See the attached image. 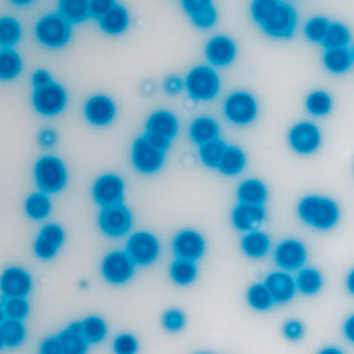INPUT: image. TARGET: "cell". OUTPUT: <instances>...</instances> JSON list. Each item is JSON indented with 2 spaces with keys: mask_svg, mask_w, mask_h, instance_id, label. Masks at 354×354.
I'll return each mask as SVG.
<instances>
[{
  "mask_svg": "<svg viewBox=\"0 0 354 354\" xmlns=\"http://www.w3.org/2000/svg\"><path fill=\"white\" fill-rule=\"evenodd\" d=\"M295 282H297V290H299L303 295L311 297V295L321 292L324 285V277L317 269L301 268L298 272V277L295 279Z\"/></svg>",
  "mask_w": 354,
  "mask_h": 354,
  "instance_id": "cell-33",
  "label": "cell"
},
{
  "mask_svg": "<svg viewBox=\"0 0 354 354\" xmlns=\"http://www.w3.org/2000/svg\"><path fill=\"white\" fill-rule=\"evenodd\" d=\"M190 19L198 29H209L214 26L216 21H218V12H216V8L213 5V7L201 10V12H198V13L190 15Z\"/></svg>",
  "mask_w": 354,
  "mask_h": 354,
  "instance_id": "cell-45",
  "label": "cell"
},
{
  "mask_svg": "<svg viewBox=\"0 0 354 354\" xmlns=\"http://www.w3.org/2000/svg\"><path fill=\"white\" fill-rule=\"evenodd\" d=\"M24 338H26V328L23 326V321L3 317L2 326H0L2 348H17L24 342Z\"/></svg>",
  "mask_w": 354,
  "mask_h": 354,
  "instance_id": "cell-29",
  "label": "cell"
},
{
  "mask_svg": "<svg viewBox=\"0 0 354 354\" xmlns=\"http://www.w3.org/2000/svg\"><path fill=\"white\" fill-rule=\"evenodd\" d=\"M266 219L264 206L239 203L232 211V224L240 232H252L257 230Z\"/></svg>",
  "mask_w": 354,
  "mask_h": 354,
  "instance_id": "cell-19",
  "label": "cell"
},
{
  "mask_svg": "<svg viewBox=\"0 0 354 354\" xmlns=\"http://www.w3.org/2000/svg\"><path fill=\"white\" fill-rule=\"evenodd\" d=\"M346 288H348V292L354 295V269L350 274H348V277H346Z\"/></svg>",
  "mask_w": 354,
  "mask_h": 354,
  "instance_id": "cell-58",
  "label": "cell"
},
{
  "mask_svg": "<svg viewBox=\"0 0 354 354\" xmlns=\"http://www.w3.org/2000/svg\"><path fill=\"white\" fill-rule=\"evenodd\" d=\"M328 26H330V21L326 17H314L308 19L306 24H304V36L309 42L314 44H322L324 37L328 31Z\"/></svg>",
  "mask_w": 354,
  "mask_h": 354,
  "instance_id": "cell-42",
  "label": "cell"
},
{
  "mask_svg": "<svg viewBox=\"0 0 354 354\" xmlns=\"http://www.w3.org/2000/svg\"><path fill=\"white\" fill-rule=\"evenodd\" d=\"M161 324L168 332H180L182 328L185 327L187 324V317L185 314L180 311V309H168L161 317Z\"/></svg>",
  "mask_w": 354,
  "mask_h": 354,
  "instance_id": "cell-44",
  "label": "cell"
},
{
  "mask_svg": "<svg viewBox=\"0 0 354 354\" xmlns=\"http://www.w3.org/2000/svg\"><path fill=\"white\" fill-rule=\"evenodd\" d=\"M225 149H227V144H225L221 137H218V139H214V140L206 142V144H203V145H200L198 155H200L201 163H203L206 168H209V169H218L221 160H223Z\"/></svg>",
  "mask_w": 354,
  "mask_h": 354,
  "instance_id": "cell-31",
  "label": "cell"
},
{
  "mask_svg": "<svg viewBox=\"0 0 354 354\" xmlns=\"http://www.w3.org/2000/svg\"><path fill=\"white\" fill-rule=\"evenodd\" d=\"M58 250H60L58 245L48 242V240L39 237V235L36 242H34V253H36V257L41 259H52L58 253Z\"/></svg>",
  "mask_w": 354,
  "mask_h": 354,
  "instance_id": "cell-47",
  "label": "cell"
},
{
  "mask_svg": "<svg viewBox=\"0 0 354 354\" xmlns=\"http://www.w3.org/2000/svg\"><path fill=\"white\" fill-rule=\"evenodd\" d=\"M297 12L292 5L280 2L272 15L261 24V29L269 37L274 39H290L297 29Z\"/></svg>",
  "mask_w": 354,
  "mask_h": 354,
  "instance_id": "cell-8",
  "label": "cell"
},
{
  "mask_svg": "<svg viewBox=\"0 0 354 354\" xmlns=\"http://www.w3.org/2000/svg\"><path fill=\"white\" fill-rule=\"evenodd\" d=\"M245 166H247V155L243 153V150L239 147L227 145L218 171L224 176H237L245 169Z\"/></svg>",
  "mask_w": 354,
  "mask_h": 354,
  "instance_id": "cell-27",
  "label": "cell"
},
{
  "mask_svg": "<svg viewBox=\"0 0 354 354\" xmlns=\"http://www.w3.org/2000/svg\"><path fill=\"white\" fill-rule=\"evenodd\" d=\"M92 196L100 208L122 203V200H124V180L116 174L100 176L93 182Z\"/></svg>",
  "mask_w": 354,
  "mask_h": 354,
  "instance_id": "cell-13",
  "label": "cell"
},
{
  "mask_svg": "<svg viewBox=\"0 0 354 354\" xmlns=\"http://www.w3.org/2000/svg\"><path fill=\"white\" fill-rule=\"evenodd\" d=\"M37 42L47 48H62L71 41L73 23L60 13H48L36 23L34 28Z\"/></svg>",
  "mask_w": 354,
  "mask_h": 354,
  "instance_id": "cell-4",
  "label": "cell"
},
{
  "mask_svg": "<svg viewBox=\"0 0 354 354\" xmlns=\"http://www.w3.org/2000/svg\"><path fill=\"white\" fill-rule=\"evenodd\" d=\"M116 0H88V7H91V18L100 19L103 15H106L113 7H116Z\"/></svg>",
  "mask_w": 354,
  "mask_h": 354,
  "instance_id": "cell-49",
  "label": "cell"
},
{
  "mask_svg": "<svg viewBox=\"0 0 354 354\" xmlns=\"http://www.w3.org/2000/svg\"><path fill=\"white\" fill-rule=\"evenodd\" d=\"M283 335L288 340L297 342L304 335V327L303 324L297 321V319H292V321H287L283 326Z\"/></svg>",
  "mask_w": 354,
  "mask_h": 354,
  "instance_id": "cell-50",
  "label": "cell"
},
{
  "mask_svg": "<svg viewBox=\"0 0 354 354\" xmlns=\"http://www.w3.org/2000/svg\"><path fill=\"white\" fill-rule=\"evenodd\" d=\"M23 70V60L12 47H2L0 50V77L2 81H13Z\"/></svg>",
  "mask_w": 354,
  "mask_h": 354,
  "instance_id": "cell-30",
  "label": "cell"
},
{
  "mask_svg": "<svg viewBox=\"0 0 354 354\" xmlns=\"http://www.w3.org/2000/svg\"><path fill=\"white\" fill-rule=\"evenodd\" d=\"M219 132H221V127L218 124V121L208 116L196 118V120L192 121V124L189 127L190 140L194 142L196 147L203 145L209 140L218 139Z\"/></svg>",
  "mask_w": 354,
  "mask_h": 354,
  "instance_id": "cell-23",
  "label": "cell"
},
{
  "mask_svg": "<svg viewBox=\"0 0 354 354\" xmlns=\"http://www.w3.org/2000/svg\"><path fill=\"white\" fill-rule=\"evenodd\" d=\"M3 297H29L32 290V277L21 268H8L0 280Z\"/></svg>",
  "mask_w": 354,
  "mask_h": 354,
  "instance_id": "cell-18",
  "label": "cell"
},
{
  "mask_svg": "<svg viewBox=\"0 0 354 354\" xmlns=\"http://www.w3.org/2000/svg\"><path fill=\"white\" fill-rule=\"evenodd\" d=\"M180 3L184 12L189 15V17L194 13L201 12V10L213 7V0H180Z\"/></svg>",
  "mask_w": 354,
  "mask_h": 354,
  "instance_id": "cell-51",
  "label": "cell"
},
{
  "mask_svg": "<svg viewBox=\"0 0 354 354\" xmlns=\"http://www.w3.org/2000/svg\"><path fill=\"white\" fill-rule=\"evenodd\" d=\"M82 328H84V338L88 342V345H97L106 338L108 328L106 322L102 317L91 316L82 321Z\"/></svg>",
  "mask_w": 354,
  "mask_h": 354,
  "instance_id": "cell-40",
  "label": "cell"
},
{
  "mask_svg": "<svg viewBox=\"0 0 354 354\" xmlns=\"http://www.w3.org/2000/svg\"><path fill=\"white\" fill-rule=\"evenodd\" d=\"M288 144L298 155H313L322 144V134L313 122H298L288 132Z\"/></svg>",
  "mask_w": 354,
  "mask_h": 354,
  "instance_id": "cell-10",
  "label": "cell"
},
{
  "mask_svg": "<svg viewBox=\"0 0 354 354\" xmlns=\"http://www.w3.org/2000/svg\"><path fill=\"white\" fill-rule=\"evenodd\" d=\"M353 65V55L348 47L328 48L324 53V66L332 75H343V73L350 71Z\"/></svg>",
  "mask_w": 354,
  "mask_h": 354,
  "instance_id": "cell-26",
  "label": "cell"
},
{
  "mask_svg": "<svg viewBox=\"0 0 354 354\" xmlns=\"http://www.w3.org/2000/svg\"><path fill=\"white\" fill-rule=\"evenodd\" d=\"M242 252L252 259H261L270 250V239L266 232L259 230H252L247 232L242 239Z\"/></svg>",
  "mask_w": 354,
  "mask_h": 354,
  "instance_id": "cell-25",
  "label": "cell"
},
{
  "mask_svg": "<svg viewBox=\"0 0 354 354\" xmlns=\"http://www.w3.org/2000/svg\"><path fill=\"white\" fill-rule=\"evenodd\" d=\"M113 350L118 354H134L139 350V343H137L136 337L131 333H122L118 335L113 342Z\"/></svg>",
  "mask_w": 354,
  "mask_h": 354,
  "instance_id": "cell-46",
  "label": "cell"
},
{
  "mask_svg": "<svg viewBox=\"0 0 354 354\" xmlns=\"http://www.w3.org/2000/svg\"><path fill=\"white\" fill-rule=\"evenodd\" d=\"M23 29L19 21L15 18L3 17L0 19V42H2V47H12L17 46V44L21 41Z\"/></svg>",
  "mask_w": 354,
  "mask_h": 354,
  "instance_id": "cell-39",
  "label": "cell"
},
{
  "mask_svg": "<svg viewBox=\"0 0 354 354\" xmlns=\"http://www.w3.org/2000/svg\"><path fill=\"white\" fill-rule=\"evenodd\" d=\"M332 97L326 91H314L306 98V111L309 115L322 118L332 111Z\"/></svg>",
  "mask_w": 354,
  "mask_h": 354,
  "instance_id": "cell-37",
  "label": "cell"
},
{
  "mask_svg": "<svg viewBox=\"0 0 354 354\" xmlns=\"http://www.w3.org/2000/svg\"><path fill=\"white\" fill-rule=\"evenodd\" d=\"M239 203L264 206L268 200V187L259 179H247L237 189Z\"/></svg>",
  "mask_w": 354,
  "mask_h": 354,
  "instance_id": "cell-24",
  "label": "cell"
},
{
  "mask_svg": "<svg viewBox=\"0 0 354 354\" xmlns=\"http://www.w3.org/2000/svg\"><path fill=\"white\" fill-rule=\"evenodd\" d=\"M34 0H12V3L18 5V7H26V5H31Z\"/></svg>",
  "mask_w": 354,
  "mask_h": 354,
  "instance_id": "cell-59",
  "label": "cell"
},
{
  "mask_svg": "<svg viewBox=\"0 0 354 354\" xmlns=\"http://www.w3.org/2000/svg\"><path fill=\"white\" fill-rule=\"evenodd\" d=\"M169 275L174 280V283L185 287V285L195 282L196 275H198V269H196L195 261L176 258V261L169 268Z\"/></svg>",
  "mask_w": 354,
  "mask_h": 354,
  "instance_id": "cell-34",
  "label": "cell"
},
{
  "mask_svg": "<svg viewBox=\"0 0 354 354\" xmlns=\"http://www.w3.org/2000/svg\"><path fill=\"white\" fill-rule=\"evenodd\" d=\"M224 116L235 126H248L257 120L259 106L254 95L245 91L232 92L224 102Z\"/></svg>",
  "mask_w": 354,
  "mask_h": 354,
  "instance_id": "cell-5",
  "label": "cell"
},
{
  "mask_svg": "<svg viewBox=\"0 0 354 354\" xmlns=\"http://www.w3.org/2000/svg\"><path fill=\"white\" fill-rule=\"evenodd\" d=\"M206 243L203 235L196 230H180L173 239V253L176 258L198 261L205 254Z\"/></svg>",
  "mask_w": 354,
  "mask_h": 354,
  "instance_id": "cell-15",
  "label": "cell"
},
{
  "mask_svg": "<svg viewBox=\"0 0 354 354\" xmlns=\"http://www.w3.org/2000/svg\"><path fill=\"white\" fill-rule=\"evenodd\" d=\"M282 0H253L252 2V18L257 21L259 26L268 19L277 5Z\"/></svg>",
  "mask_w": 354,
  "mask_h": 354,
  "instance_id": "cell-43",
  "label": "cell"
},
{
  "mask_svg": "<svg viewBox=\"0 0 354 354\" xmlns=\"http://www.w3.org/2000/svg\"><path fill=\"white\" fill-rule=\"evenodd\" d=\"M248 304L257 311H268L275 304L272 293L269 292L268 285L263 283H253L247 292Z\"/></svg>",
  "mask_w": 354,
  "mask_h": 354,
  "instance_id": "cell-35",
  "label": "cell"
},
{
  "mask_svg": "<svg viewBox=\"0 0 354 354\" xmlns=\"http://www.w3.org/2000/svg\"><path fill=\"white\" fill-rule=\"evenodd\" d=\"M126 252L137 266H150L160 257V240L150 232L132 234L126 243Z\"/></svg>",
  "mask_w": 354,
  "mask_h": 354,
  "instance_id": "cell-9",
  "label": "cell"
},
{
  "mask_svg": "<svg viewBox=\"0 0 354 354\" xmlns=\"http://www.w3.org/2000/svg\"><path fill=\"white\" fill-rule=\"evenodd\" d=\"M343 332H345V337L348 342H351L354 345V316L348 317L345 326H343Z\"/></svg>",
  "mask_w": 354,
  "mask_h": 354,
  "instance_id": "cell-57",
  "label": "cell"
},
{
  "mask_svg": "<svg viewBox=\"0 0 354 354\" xmlns=\"http://www.w3.org/2000/svg\"><path fill=\"white\" fill-rule=\"evenodd\" d=\"M97 23L98 28L105 34H108V36H121L129 28L131 18L127 10L122 5H116L106 15H103Z\"/></svg>",
  "mask_w": 354,
  "mask_h": 354,
  "instance_id": "cell-22",
  "label": "cell"
},
{
  "mask_svg": "<svg viewBox=\"0 0 354 354\" xmlns=\"http://www.w3.org/2000/svg\"><path fill=\"white\" fill-rule=\"evenodd\" d=\"M136 263L127 252H111L102 261V275L113 285L127 283L136 272Z\"/></svg>",
  "mask_w": 354,
  "mask_h": 354,
  "instance_id": "cell-11",
  "label": "cell"
},
{
  "mask_svg": "<svg viewBox=\"0 0 354 354\" xmlns=\"http://www.w3.org/2000/svg\"><path fill=\"white\" fill-rule=\"evenodd\" d=\"M145 132H153V134H160L168 137V139H174L179 134V121L174 113L158 110L151 113L149 120L145 122Z\"/></svg>",
  "mask_w": 354,
  "mask_h": 354,
  "instance_id": "cell-21",
  "label": "cell"
},
{
  "mask_svg": "<svg viewBox=\"0 0 354 354\" xmlns=\"http://www.w3.org/2000/svg\"><path fill=\"white\" fill-rule=\"evenodd\" d=\"M58 13L73 24L84 23L91 18L88 0H58Z\"/></svg>",
  "mask_w": 354,
  "mask_h": 354,
  "instance_id": "cell-28",
  "label": "cell"
},
{
  "mask_svg": "<svg viewBox=\"0 0 354 354\" xmlns=\"http://www.w3.org/2000/svg\"><path fill=\"white\" fill-rule=\"evenodd\" d=\"M58 338H60L65 354H82L87 351L88 342L81 333H75L70 328H66V330L58 333Z\"/></svg>",
  "mask_w": 354,
  "mask_h": 354,
  "instance_id": "cell-41",
  "label": "cell"
},
{
  "mask_svg": "<svg viewBox=\"0 0 354 354\" xmlns=\"http://www.w3.org/2000/svg\"><path fill=\"white\" fill-rule=\"evenodd\" d=\"M68 105V93L65 87L57 82H52L46 87L34 88L32 93V106L39 115L46 118L58 116L65 111Z\"/></svg>",
  "mask_w": 354,
  "mask_h": 354,
  "instance_id": "cell-6",
  "label": "cell"
},
{
  "mask_svg": "<svg viewBox=\"0 0 354 354\" xmlns=\"http://www.w3.org/2000/svg\"><path fill=\"white\" fill-rule=\"evenodd\" d=\"M306 247L299 240L295 239H287L283 242H280L274 252V261L277 264V268L287 270V272L301 269L304 263H306Z\"/></svg>",
  "mask_w": 354,
  "mask_h": 354,
  "instance_id": "cell-14",
  "label": "cell"
},
{
  "mask_svg": "<svg viewBox=\"0 0 354 354\" xmlns=\"http://www.w3.org/2000/svg\"><path fill=\"white\" fill-rule=\"evenodd\" d=\"M24 211H26L28 218L34 221H42L48 218L52 211V203L46 192H37V194L29 195L24 201Z\"/></svg>",
  "mask_w": 354,
  "mask_h": 354,
  "instance_id": "cell-32",
  "label": "cell"
},
{
  "mask_svg": "<svg viewBox=\"0 0 354 354\" xmlns=\"http://www.w3.org/2000/svg\"><path fill=\"white\" fill-rule=\"evenodd\" d=\"M29 303L23 297H3L2 299V316L5 319H17L24 321L29 316Z\"/></svg>",
  "mask_w": 354,
  "mask_h": 354,
  "instance_id": "cell-38",
  "label": "cell"
},
{
  "mask_svg": "<svg viewBox=\"0 0 354 354\" xmlns=\"http://www.w3.org/2000/svg\"><path fill=\"white\" fill-rule=\"evenodd\" d=\"M37 142L42 149H53L58 142V134L53 129H50V127H47V129H42L39 132Z\"/></svg>",
  "mask_w": 354,
  "mask_h": 354,
  "instance_id": "cell-53",
  "label": "cell"
},
{
  "mask_svg": "<svg viewBox=\"0 0 354 354\" xmlns=\"http://www.w3.org/2000/svg\"><path fill=\"white\" fill-rule=\"evenodd\" d=\"M34 180L41 192L48 195L60 194L68 184V169L58 156L46 155L34 166Z\"/></svg>",
  "mask_w": 354,
  "mask_h": 354,
  "instance_id": "cell-3",
  "label": "cell"
},
{
  "mask_svg": "<svg viewBox=\"0 0 354 354\" xmlns=\"http://www.w3.org/2000/svg\"><path fill=\"white\" fill-rule=\"evenodd\" d=\"M351 42V32L345 24L342 23H330L328 31L322 41V47L328 50V48H343L348 47Z\"/></svg>",
  "mask_w": 354,
  "mask_h": 354,
  "instance_id": "cell-36",
  "label": "cell"
},
{
  "mask_svg": "<svg viewBox=\"0 0 354 354\" xmlns=\"http://www.w3.org/2000/svg\"><path fill=\"white\" fill-rule=\"evenodd\" d=\"M165 156L163 151L156 150L155 147H151L144 136L134 140L132 145V166L136 171H139L142 174H155L163 168L165 165Z\"/></svg>",
  "mask_w": 354,
  "mask_h": 354,
  "instance_id": "cell-12",
  "label": "cell"
},
{
  "mask_svg": "<svg viewBox=\"0 0 354 354\" xmlns=\"http://www.w3.org/2000/svg\"><path fill=\"white\" fill-rule=\"evenodd\" d=\"M206 60L211 66L224 68L232 65L237 58V46L227 36H214L209 39L205 48Z\"/></svg>",
  "mask_w": 354,
  "mask_h": 354,
  "instance_id": "cell-16",
  "label": "cell"
},
{
  "mask_svg": "<svg viewBox=\"0 0 354 354\" xmlns=\"http://www.w3.org/2000/svg\"><path fill=\"white\" fill-rule=\"evenodd\" d=\"M351 55H353V62H354V47L351 48Z\"/></svg>",
  "mask_w": 354,
  "mask_h": 354,
  "instance_id": "cell-60",
  "label": "cell"
},
{
  "mask_svg": "<svg viewBox=\"0 0 354 354\" xmlns=\"http://www.w3.org/2000/svg\"><path fill=\"white\" fill-rule=\"evenodd\" d=\"M163 87L168 95H179L182 91H185V82L179 76H169L166 77Z\"/></svg>",
  "mask_w": 354,
  "mask_h": 354,
  "instance_id": "cell-54",
  "label": "cell"
},
{
  "mask_svg": "<svg viewBox=\"0 0 354 354\" xmlns=\"http://www.w3.org/2000/svg\"><path fill=\"white\" fill-rule=\"evenodd\" d=\"M264 283L268 285L269 292L272 293L274 301L279 304L288 303L290 299L297 293V282L290 275L287 270H277V272H270L266 277Z\"/></svg>",
  "mask_w": 354,
  "mask_h": 354,
  "instance_id": "cell-20",
  "label": "cell"
},
{
  "mask_svg": "<svg viewBox=\"0 0 354 354\" xmlns=\"http://www.w3.org/2000/svg\"><path fill=\"white\" fill-rule=\"evenodd\" d=\"M144 137L151 147H155L156 150L163 151V153H166V151L169 150L171 140H173V139H168V137H165V136L153 134V132H145Z\"/></svg>",
  "mask_w": 354,
  "mask_h": 354,
  "instance_id": "cell-52",
  "label": "cell"
},
{
  "mask_svg": "<svg viewBox=\"0 0 354 354\" xmlns=\"http://www.w3.org/2000/svg\"><path fill=\"white\" fill-rule=\"evenodd\" d=\"M52 82H53V77H52L50 73L46 71V70H37L32 75V86H34V88L46 87L48 84H52Z\"/></svg>",
  "mask_w": 354,
  "mask_h": 354,
  "instance_id": "cell-56",
  "label": "cell"
},
{
  "mask_svg": "<svg viewBox=\"0 0 354 354\" xmlns=\"http://www.w3.org/2000/svg\"><path fill=\"white\" fill-rule=\"evenodd\" d=\"M298 216L314 229L330 230L340 221V206L327 196L308 195L299 200Z\"/></svg>",
  "mask_w": 354,
  "mask_h": 354,
  "instance_id": "cell-1",
  "label": "cell"
},
{
  "mask_svg": "<svg viewBox=\"0 0 354 354\" xmlns=\"http://www.w3.org/2000/svg\"><path fill=\"white\" fill-rule=\"evenodd\" d=\"M39 351H41L42 354H62L63 346H62L60 338H58V335L46 338V340L41 343V350Z\"/></svg>",
  "mask_w": 354,
  "mask_h": 354,
  "instance_id": "cell-55",
  "label": "cell"
},
{
  "mask_svg": "<svg viewBox=\"0 0 354 354\" xmlns=\"http://www.w3.org/2000/svg\"><path fill=\"white\" fill-rule=\"evenodd\" d=\"M116 116V105L108 95H93L84 105V118L92 126L105 127Z\"/></svg>",
  "mask_w": 354,
  "mask_h": 354,
  "instance_id": "cell-17",
  "label": "cell"
},
{
  "mask_svg": "<svg viewBox=\"0 0 354 354\" xmlns=\"http://www.w3.org/2000/svg\"><path fill=\"white\" fill-rule=\"evenodd\" d=\"M39 237L46 239L48 242L58 245V247H62L63 242H65V232H63V229L58 224L53 223L44 225L41 232H39Z\"/></svg>",
  "mask_w": 354,
  "mask_h": 354,
  "instance_id": "cell-48",
  "label": "cell"
},
{
  "mask_svg": "<svg viewBox=\"0 0 354 354\" xmlns=\"http://www.w3.org/2000/svg\"><path fill=\"white\" fill-rule=\"evenodd\" d=\"M185 92L195 102H211L219 95L221 80L213 66L198 65L187 73Z\"/></svg>",
  "mask_w": 354,
  "mask_h": 354,
  "instance_id": "cell-2",
  "label": "cell"
},
{
  "mask_svg": "<svg viewBox=\"0 0 354 354\" xmlns=\"http://www.w3.org/2000/svg\"><path fill=\"white\" fill-rule=\"evenodd\" d=\"M98 227L108 237L120 239L132 229V213L126 205L118 203L102 208L98 214Z\"/></svg>",
  "mask_w": 354,
  "mask_h": 354,
  "instance_id": "cell-7",
  "label": "cell"
}]
</instances>
